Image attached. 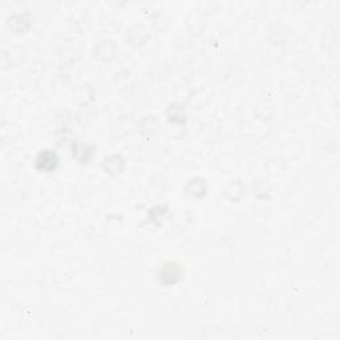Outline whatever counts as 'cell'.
I'll return each mask as SVG.
<instances>
[{
    "label": "cell",
    "mask_w": 340,
    "mask_h": 340,
    "mask_svg": "<svg viewBox=\"0 0 340 340\" xmlns=\"http://www.w3.org/2000/svg\"><path fill=\"white\" fill-rule=\"evenodd\" d=\"M37 162H41V165H39L40 169H44L47 170V171H50V170L55 169L56 168V164H57V157H56L55 153H52V152H44V153H41V154L39 155Z\"/></svg>",
    "instance_id": "6da1fadb"
}]
</instances>
